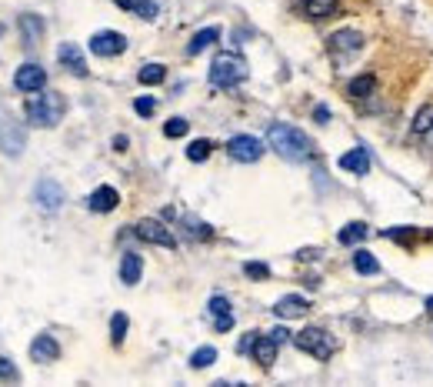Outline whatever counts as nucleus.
<instances>
[{
  "label": "nucleus",
  "instance_id": "e433bc0d",
  "mask_svg": "<svg viewBox=\"0 0 433 387\" xmlns=\"http://www.w3.org/2000/svg\"><path fill=\"white\" fill-rule=\"evenodd\" d=\"M0 381H20V370L14 368V361L0 357Z\"/></svg>",
  "mask_w": 433,
  "mask_h": 387
},
{
  "label": "nucleus",
  "instance_id": "aec40b11",
  "mask_svg": "<svg viewBox=\"0 0 433 387\" xmlns=\"http://www.w3.org/2000/svg\"><path fill=\"white\" fill-rule=\"evenodd\" d=\"M140 277H144V261H140L137 254H124V261H120V281H124L127 287H133Z\"/></svg>",
  "mask_w": 433,
  "mask_h": 387
},
{
  "label": "nucleus",
  "instance_id": "cd10ccee",
  "mask_svg": "<svg viewBox=\"0 0 433 387\" xmlns=\"http://www.w3.org/2000/svg\"><path fill=\"white\" fill-rule=\"evenodd\" d=\"M184 231L190 234V237H193V240H210V237H213V231H210L207 224H204V220H197V217H184Z\"/></svg>",
  "mask_w": 433,
  "mask_h": 387
},
{
  "label": "nucleus",
  "instance_id": "20e7f679",
  "mask_svg": "<svg viewBox=\"0 0 433 387\" xmlns=\"http://www.w3.org/2000/svg\"><path fill=\"white\" fill-rule=\"evenodd\" d=\"M294 344H297L303 354L317 357V361H330V354L337 350V337L323 328H303L300 334L294 337Z\"/></svg>",
  "mask_w": 433,
  "mask_h": 387
},
{
  "label": "nucleus",
  "instance_id": "f03ea898",
  "mask_svg": "<svg viewBox=\"0 0 433 387\" xmlns=\"http://www.w3.org/2000/svg\"><path fill=\"white\" fill-rule=\"evenodd\" d=\"M23 114L34 127H57L64 117V97L57 91H34V94H27Z\"/></svg>",
  "mask_w": 433,
  "mask_h": 387
},
{
  "label": "nucleus",
  "instance_id": "dca6fc26",
  "mask_svg": "<svg viewBox=\"0 0 433 387\" xmlns=\"http://www.w3.org/2000/svg\"><path fill=\"white\" fill-rule=\"evenodd\" d=\"M117 204H120V194L113 191V187H107V184L97 187V191L87 197V207H90L94 214H110Z\"/></svg>",
  "mask_w": 433,
  "mask_h": 387
},
{
  "label": "nucleus",
  "instance_id": "39448f33",
  "mask_svg": "<svg viewBox=\"0 0 433 387\" xmlns=\"http://www.w3.org/2000/svg\"><path fill=\"white\" fill-rule=\"evenodd\" d=\"M227 154L233 157V160H240V164H253V160L264 157V140H257V137H250V134H237L227 140Z\"/></svg>",
  "mask_w": 433,
  "mask_h": 387
},
{
  "label": "nucleus",
  "instance_id": "9d476101",
  "mask_svg": "<svg viewBox=\"0 0 433 387\" xmlns=\"http://www.w3.org/2000/svg\"><path fill=\"white\" fill-rule=\"evenodd\" d=\"M310 310V301L303 297V294H283L280 301L273 304V314L280 317V321H294V317H303Z\"/></svg>",
  "mask_w": 433,
  "mask_h": 387
},
{
  "label": "nucleus",
  "instance_id": "0eeeda50",
  "mask_svg": "<svg viewBox=\"0 0 433 387\" xmlns=\"http://www.w3.org/2000/svg\"><path fill=\"white\" fill-rule=\"evenodd\" d=\"M23 144H27V134H23V127H20L17 120H10V117L0 111V151L3 154H23Z\"/></svg>",
  "mask_w": 433,
  "mask_h": 387
},
{
  "label": "nucleus",
  "instance_id": "7ed1b4c3",
  "mask_svg": "<svg viewBox=\"0 0 433 387\" xmlns=\"http://www.w3.org/2000/svg\"><path fill=\"white\" fill-rule=\"evenodd\" d=\"M247 60L240 57V54H230V50H224V54H217L213 57V64H210V84L213 87H237V84H244L247 80Z\"/></svg>",
  "mask_w": 433,
  "mask_h": 387
},
{
  "label": "nucleus",
  "instance_id": "412c9836",
  "mask_svg": "<svg viewBox=\"0 0 433 387\" xmlns=\"http://www.w3.org/2000/svg\"><path fill=\"white\" fill-rule=\"evenodd\" d=\"M303 14L310 20L334 17V14H340V0H307V3H303Z\"/></svg>",
  "mask_w": 433,
  "mask_h": 387
},
{
  "label": "nucleus",
  "instance_id": "2f4dec72",
  "mask_svg": "<svg viewBox=\"0 0 433 387\" xmlns=\"http://www.w3.org/2000/svg\"><path fill=\"white\" fill-rule=\"evenodd\" d=\"M244 274L250 277V281H267V277H270V267H267V264H260V261H247Z\"/></svg>",
  "mask_w": 433,
  "mask_h": 387
},
{
  "label": "nucleus",
  "instance_id": "a19ab883",
  "mask_svg": "<svg viewBox=\"0 0 433 387\" xmlns=\"http://www.w3.org/2000/svg\"><path fill=\"white\" fill-rule=\"evenodd\" d=\"M314 120H317V124H330V111H327V107H314Z\"/></svg>",
  "mask_w": 433,
  "mask_h": 387
},
{
  "label": "nucleus",
  "instance_id": "a211bd4d",
  "mask_svg": "<svg viewBox=\"0 0 433 387\" xmlns=\"http://www.w3.org/2000/svg\"><path fill=\"white\" fill-rule=\"evenodd\" d=\"M340 171H350V174H367L370 171V154L363 147H354L340 157Z\"/></svg>",
  "mask_w": 433,
  "mask_h": 387
},
{
  "label": "nucleus",
  "instance_id": "2eb2a0df",
  "mask_svg": "<svg viewBox=\"0 0 433 387\" xmlns=\"http://www.w3.org/2000/svg\"><path fill=\"white\" fill-rule=\"evenodd\" d=\"M277 350H280V344H277L270 334H264V337H257V341H253L250 354H253V361H257L260 368H273V361H277Z\"/></svg>",
  "mask_w": 433,
  "mask_h": 387
},
{
  "label": "nucleus",
  "instance_id": "c85d7f7f",
  "mask_svg": "<svg viewBox=\"0 0 433 387\" xmlns=\"http://www.w3.org/2000/svg\"><path fill=\"white\" fill-rule=\"evenodd\" d=\"M354 267H357L360 274H377L380 271L377 257H374L370 251H357V254H354Z\"/></svg>",
  "mask_w": 433,
  "mask_h": 387
},
{
  "label": "nucleus",
  "instance_id": "423d86ee",
  "mask_svg": "<svg viewBox=\"0 0 433 387\" xmlns=\"http://www.w3.org/2000/svg\"><path fill=\"white\" fill-rule=\"evenodd\" d=\"M133 231H137L140 240H147V244H160V247H170V251L177 247V237H173L167 224H160L157 217H144V220H137Z\"/></svg>",
  "mask_w": 433,
  "mask_h": 387
},
{
  "label": "nucleus",
  "instance_id": "c9c22d12",
  "mask_svg": "<svg viewBox=\"0 0 433 387\" xmlns=\"http://www.w3.org/2000/svg\"><path fill=\"white\" fill-rule=\"evenodd\" d=\"M133 111L140 117H151L153 111H157V100H153V97H137V100H133Z\"/></svg>",
  "mask_w": 433,
  "mask_h": 387
},
{
  "label": "nucleus",
  "instance_id": "7c9ffc66",
  "mask_svg": "<svg viewBox=\"0 0 433 387\" xmlns=\"http://www.w3.org/2000/svg\"><path fill=\"white\" fill-rule=\"evenodd\" d=\"M210 151H213V147H210V140H193V144L187 147V157L193 160V164H200V160H207V157H210Z\"/></svg>",
  "mask_w": 433,
  "mask_h": 387
},
{
  "label": "nucleus",
  "instance_id": "58836bf2",
  "mask_svg": "<svg viewBox=\"0 0 433 387\" xmlns=\"http://www.w3.org/2000/svg\"><path fill=\"white\" fill-rule=\"evenodd\" d=\"M270 337H273L277 344H287V341H290V330H287V328H273V330H270Z\"/></svg>",
  "mask_w": 433,
  "mask_h": 387
},
{
  "label": "nucleus",
  "instance_id": "b1692460",
  "mask_svg": "<svg viewBox=\"0 0 433 387\" xmlns=\"http://www.w3.org/2000/svg\"><path fill=\"white\" fill-rule=\"evenodd\" d=\"M164 77H167V67H164V64H144V67L137 70V80H140L144 87L164 84Z\"/></svg>",
  "mask_w": 433,
  "mask_h": 387
},
{
  "label": "nucleus",
  "instance_id": "79ce46f5",
  "mask_svg": "<svg viewBox=\"0 0 433 387\" xmlns=\"http://www.w3.org/2000/svg\"><path fill=\"white\" fill-rule=\"evenodd\" d=\"M127 144H131V140H127L124 134H117V137H113V151H127Z\"/></svg>",
  "mask_w": 433,
  "mask_h": 387
},
{
  "label": "nucleus",
  "instance_id": "1a4fd4ad",
  "mask_svg": "<svg viewBox=\"0 0 433 387\" xmlns=\"http://www.w3.org/2000/svg\"><path fill=\"white\" fill-rule=\"evenodd\" d=\"M124 50H127V37L117 30H97L90 37V54H97V57H117Z\"/></svg>",
  "mask_w": 433,
  "mask_h": 387
},
{
  "label": "nucleus",
  "instance_id": "bb28decb",
  "mask_svg": "<svg viewBox=\"0 0 433 387\" xmlns=\"http://www.w3.org/2000/svg\"><path fill=\"white\" fill-rule=\"evenodd\" d=\"M127 328H131V317H127V314H113V317H110V341L117 344V348L124 344Z\"/></svg>",
  "mask_w": 433,
  "mask_h": 387
},
{
  "label": "nucleus",
  "instance_id": "393cba45",
  "mask_svg": "<svg viewBox=\"0 0 433 387\" xmlns=\"http://www.w3.org/2000/svg\"><path fill=\"white\" fill-rule=\"evenodd\" d=\"M363 237H367V224H363V220H354V224H347V227L337 234V240L343 244V247H354V244H360Z\"/></svg>",
  "mask_w": 433,
  "mask_h": 387
},
{
  "label": "nucleus",
  "instance_id": "6e6552de",
  "mask_svg": "<svg viewBox=\"0 0 433 387\" xmlns=\"http://www.w3.org/2000/svg\"><path fill=\"white\" fill-rule=\"evenodd\" d=\"M14 87L23 91V94H34V91H44L47 87V70L34 64V60H27V64H20L17 74H14Z\"/></svg>",
  "mask_w": 433,
  "mask_h": 387
},
{
  "label": "nucleus",
  "instance_id": "473e14b6",
  "mask_svg": "<svg viewBox=\"0 0 433 387\" xmlns=\"http://www.w3.org/2000/svg\"><path fill=\"white\" fill-rule=\"evenodd\" d=\"M187 131H190V124L184 120V117H173V120L164 124V137H184Z\"/></svg>",
  "mask_w": 433,
  "mask_h": 387
},
{
  "label": "nucleus",
  "instance_id": "f257e3e1",
  "mask_svg": "<svg viewBox=\"0 0 433 387\" xmlns=\"http://www.w3.org/2000/svg\"><path fill=\"white\" fill-rule=\"evenodd\" d=\"M267 144L283 157V160H294V164H303L314 157V147H310V137L290 127V124H270L267 131Z\"/></svg>",
  "mask_w": 433,
  "mask_h": 387
},
{
  "label": "nucleus",
  "instance_id": "37998d69",
  "mask_svg": "<svg viewBox=\"0 0 433 387\" xmlns=\"http://www.w3.org/2000/svg\"><path fill=\"white\" fill-rule=\"evenodd\" d=\"M253 341H257V334H247L244 341H240V350H244V354H247V350L253 348Z\"/></svg>",
  "mask_w": 433,
  "mask_h": 387
},
{
  "label": "nucleus",
  "instance_id": "4be33fe9",
  "mask_svg": "<svg viewBox=\"0 0 433 387\" xmlns=\"http://www.w3.org/2000/svg\"><path fill=\"white\" fill-rule=\"evenodd\" d=\"M220 40V27H204V30H197L193 40L187 44V54H200V50H207Z\"/></svg>",
  "mask_w": 433,
  "mask_h": 387
},
{
  "label": "nucleus",
  "instance_id": "f704fd0d",
  "mask_svg": "<svg viewBox=\"0 0 433 387\" xmlns=\"http://www.w3.org/2000/svg\"><path fill=\"white\" fill-rule=\"evenodd\" d=\"M383 237H390V240H400V244H410V240L416 237V231H414V227H396V231H390V227H387V231H383Z\"/></svg>",
  "mask_w": 433,
  "mask_h": 387
},
{
  "label": "nucleus",
  "instance_id": "72a5a7b5",
  "mask_svg": "<svg viewBox=\"0 0 433 387\" xmlns=\"http://www.w3.org/2000/svg\"><path fill=\"white\" fill-rule=\"evenodd\" d=\"M207 310L213 314V317H224V314H233V310H230V301H227L224 294H213V297H210V304H207Z\"/></svg>",
  "mask_w": 433,
  "mask_h": 387
},
{
  "label": "nucleus",
  "instance_id": "f3484780",
  "mask_svg": "<svg viewBox=\"0 0 433 387\" xmlns=\"http://www.w3.org/2000/svg\"><path fill=\"white\" fill-rule=\"evenodd\" d=\"M17 27H20V37H23V44H27V47H34V44L44 37V30H47L44 17H37V14H20Z\"/></svg>",
  "mask_w": 433,
  "mask_h": 387
},
{
  "label": "nucleus",
  "instance_id": "c756f323",
  "mask_svg": "<svg viewBox=\"0 0 433 387\" xmlns=\"http://www.w3.org/2000/svg\"><path fill=\"white\" fill-rule=\"evenodd\" d=\"M213 361H217V350H213V348H197V350H193V357H190V368H193V370L210 368Z\"/></svg>",
  "mask_w": 433,
  "mask_h": 387
},
{
  "label": "nucleus",
  "instance_id": "ddd939ff",
  "mask_svg": "<svg viewBox=\"0 0 433 387\" xmlns=\"http://www.w3.org/2000/svg\"><path fill=\"white\" fill-rule=\"evenodd\" d=\"M30 357H34L37 364H54L57 357H60V344H57L50 334H37L34 344H30Z\"/></svg>",
  "mask_w": 433,
  "mask_h": 387
},
{
  "label": "nucleus",
  "instance_id": "4c0bfd02",
  "mask_svg": "<svg viewBox=\"0 0 433 387\" xmlns=\"http://www.w3.org/2000/svg\"><path fill=\"white\" fill-rule=\"evenodd\" d=\"M213 328L227 334V330H233V314H224V317H213Z\"/></svg>",
  "mask_w": 433,
  "mask_h": 387
},
{
  "label": "nucleus",
  "instance_id": "ea45409f",
  "mask_svg": "<svg viewBox=\"0 0 433 387\" xmlns=\"http://www.w3.org/2000/svg\"><path fill=\"white\" fill-rule=\"evenodd\" d=\"M317 257H320L317 247H303V251H297V261H317Z\"/></svg>",
  "mask_w": 433,
  "mask_h": 387
},
{
  "label": "nucleus",
  "instance_id": "5701e85b",
  "mask_svg": "<svg viewBox=\"0 0 433 387\" xmlns=\"http://www.w3.org/2000/svg\"><path fill=\"white\" fill-rule=\"evenodd\" d=\"M374 87H377V77H374V74H360V77H354L347 84V94L354 97V100H360V97L374 94Z\"/></svg>",
  "mask_w": 433,
  "mask_h": 387
},
{
  "label": "nucleus",
  "instance_id": "a878e982",
  "mask_svg": "<svg viewBox=\"0 0 433 387\" xmlns=\"http://www.w3.org/2000/svg\"><path fill=\"white\" fill-rule=\"evenodd\" d=\"M410 131H414V134H430L433 131V104H423V107L416 111Z\"/></svg>",
  "mask_w": 433,
  "mask_h": 387
},
{
  "label": "nucleus",
  "instance_id": "9b49d317",
  "mask_svg": "<svg viewBox=\"0 0 433 387\" xmlns=\"http://www.w3.org/2000/svg\"><path fill=\"white\" fill-rule=\"evenodd\" d=\"M34 200H37V207H44V211H57V207L64 204V187H60L57 180H37Z\"/></svg>",
  "mask_w": 433,
  "mask_h": 387
},
{
  "label": "nucleus",
  "instance_id": "4468645a",
  "mask_svg": "<svg viewBox=\"0 0 433 387\" xmlns=\"http://www.w3.org/2000/svg\"><path fill=\"white\" fill-rule=\"evenodd\" d=\"M360 47H363V34L357 30H337V34H330V50L343 57V54H357Z\"/></svg>",
  "mask_w": 433,
  "mask_h": 387
},
{
  "label": "nucleus",
  "instance_id": "c03bdc74",
  "mask_svg": "<svg viewBox=\"0 0 433 387\" xmlns=\"http://www.w3.org/2000/svg\"><path fill=\"white\" fill-rule=\"evenodd\" d=\"M427 310H430V314H433V297H430V301H427Z\"/></svg>",
  "mask_w": 433,
  "mask_h": 387
},
{
  "label": "nucleus",
  "instance_id": "f8f14e48",
  "mask_svg": "<svg viewBox=\"0 0 433 387\" xmlns=\"http://www.w3.org/2000/svg\"><path fill=\"white\" fill-rule=\"evenodd\" d=\"M57 57H60V67L70 70L74 77H87V60H84L77 44H60V47H57Z\"/></svg>",
  "mask_w": 433,
  "mask_h": 387
},
{
  "label": "nucleus",
  "instance_id": "6ab92c4d",
  "mask_svg": "<svg viewBox=\"0 0 433 387\" xmlns=\"http://www.w3.org/2000/svg\"><path fill=\"white\" fill-rule=\"evenodd\" d=\"M120 10H131V14H137V17L144 20H153L157 14H160V3L157 0H113Z\"/></svg>",
  "mask_w": 433,
  "mask_h": 387
}]
</instances>
